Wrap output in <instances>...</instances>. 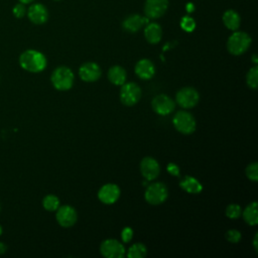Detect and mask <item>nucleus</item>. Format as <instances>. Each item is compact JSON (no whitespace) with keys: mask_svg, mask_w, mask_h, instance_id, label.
Instances as JSON below:
<instances>
[{"mask_svg":"<svg viewBox=\"0 0 258 258\" xmlns=\"http://www.w3.org/2000/svg\"><path fill=\"white\" fill-rule=\"evenodd\" d=\"M186 9H187V11H188V12H190L191 10H194V7H192V5H191L190 3H188V4H187V6H186Z\"/></svg>","mask_w":258,"mask_h":258,"instance_id":"35","label":"nucleus"},{"mask_svg":"<svg viewBox=\"0 0 258 258\" xmlns=\"http://www.w3.org/2000/svg\"><path fill=\"white\" fill-rule=\"evenodd\" d=\"M6 249H7V246H6L4 243L0 242V254L5 253V252H6Z\"/></svg>","mask_w":258,"mask_h":258,"instance_id":"33","label":"nucleus"},{"mask_svg":"<svg viewBox=\"0 0 258 258\" xmlns=\"http://www.w3.org/2000/svg\"><path fill=\"white\" fill-rule=\"evenodd\" d=\"M257 237H258V233L255 234L254 239H253V246H254V249H255L256 252H257V249H258V247H257Z\"/></svg>","mask_w":258,"mask_h":258,"instance_id":"34","label":"nucleus"},{"mask_svg":"<svg viewBox=\"0 0 258 258\" xmlns=\"http://www.w3.org/2000/svg\"><path fill=\"white\" fill-rule=\"evenodd\" d=\"M27 16L32 23L42 24L47 20L48 13L46 8L43 5L39 3H35L29 6L27 11Z\"/></svg>","mask_w":258,"mask_h":258,"instance_id":"15","label":"nucleus"},{"mask_svg":"<svg viewBox=\"0 0 258 258\" xmlns=\"http://www.w3.org/2000/svg\"><path fill=\"white\" fill-rule=\"evenodd\" d=\"M141 98V89L135 83H124L120 90V101L125 106H134Z\"/></svg>","mask_w":258,"mask_h":258,"instance_id":"6","label":"nucleus"},{"mask_svg":"<svg viewBox=\"0 0 258 258\" xmlns=\"http://www.w3.org/2000/svg\"><path fill=\"white\" fill-rule=\"evenodd\" d=\"M140 171L142 176L147 180L155 179L160 172V166L156 159L147 156L144 157L140 162Z\"/></svg>","mask_w":258,"mask_h":258,"instance_id":"11","label":"nucleus"},{"mask_svg":"<svg viewBox=\"0 0 258 258\" xmlns=\"http://www.w3.org/2000/svg\"><path fill=\"white\" fill-rule=\"evenodd\" d=\"M42 206L46 211L53 212L59 207V200L54 195H47L42 200Z\"/></svg>","mask_w":258,"mask_h":258,"instance_id":"24","label":"nucleus"},{"mask_svg":"<svg viewBox=\"0 0 258 258\" xmlns=\"http://www.w3.org/2000/svg\"><path fill=\"white\" fill-rule=\"evenodd\" d=\"M244 221L250 225L255 226L258 223V212H257V202H252L249 204L242 213Z\"/></svg>","mask_w":258,"mask_h":258,"instance_id":"22","label":"nucleus"},{"mask_svg":"<svg viewBox=\"0 0 258 258\" xmlns=\"http://www.w3.org/2000/svg\"><path fill=\"white\" fill-rule=\"evenodd\" d=\"M57 223L63 228H70L75 225L78 219V214L76 210L71 206L58 207L55 215Z\"/></svg>","mask_w":258,"mask_h":258,"instance_id":"9","label":"nucleus"},{"mask_svg":"<svg viewBox=\"0 0 258 258\" xmlns=\"http://www.w3.org/2000/svg\"><path fill=\"white\" fill-rule=\"evenodd\" d=\"M174 128L182 134H191L196 130V120L194 116L185 111H178L172 118Z\"/></svg>","mask_w":258,"mask_h":258,"instance_id":"5","label":"nucleus"},{"mask_svg":"<svg viewBox=\"0 0 258 258\" xmlns=\"http://www.w3.org/2000/svg\"><path fill=\"white\" fill-rule=\"evenodd\" d=\"M19 63L27 72L39 73L45 69L46 58L40 51L27 49L20 54Z\"/></svg>","mask_w":258,"mask_h":258,"instance_id":"1","label":"nucleus"},{"mask_svg":"<svg viewBox=\"0 0 258 258\" xmlns=\"http://www.w3.org/2000/svg\"><path fill=\"white\" fill-rule=\"evenodd\" d=\"M251 44V37L243 31H236L230 35L227 41V49L231 54L240 55L244 53Z\"/></svg>","mask_w":258,"mask_h":258,"instance_id":"3","label":"nucleus"},{"mask_svg":"<svg viewBox=\"0 0 258 258\" xmlns=\"http://www.w3.org/2000/svg\"><path fill=\"white\" fill-rule=\"evenodd\" d=\"M2 234V228H1V226H0V235Z\"/></svg>","mask_w":258,"mask_h":258,"instance_id":"38","label":"nucleus"},{"mask_svg":"<svg viewBox=\"0 0 258 258\" xmlns=\"http://www.w3.org/2000/svg\"><path fill=\"white\" fill-rule=\"evenodd\" d=\"M167 171L171 174V175H174V176H179V167L175 164V163H168L167 164V167H166Z\"/></svg>","mask_w":258,"mask_h":258,"instance_id":"32","label":"nucleus"},{"mask_svg":"<svg viewBox=\"0 0 258 258\" xmlns=\"http://www.w3.org/2000/svg\"><path fill=\"white\" fill-rule=\"evenodd\" d=\"M74 74L71 69L67 67L56 68L50 77V81L54 89L58 91H68L73 87Z\"/></svg>","mask_w":258,"mask_h":258,"instance_id":"2","label":"nucleus"},{"mask_svg":"<svg viewBox=\"0 0 258 258\" xmlns=\"http://www.w3.org/2000/svg\"><path fill=\"white\" fill-rule=\"evenodd\" d=\"M246 175L247 177L252 180V181H257L258 180V163L257 162H253L250 163L247 167H246Z\"/></svg>","mask_w":258,"mask_h":258,"instance_id":"27","label":"nucleus"},{"mask_svg":"<svg viewBox=\"0 0 258 258\" xmlns=\"http://www.w3.org/2000/svg\"><path fill=\"white\" fill-rule=\"evenodd\" d=\"M12 12H13V14H14L15 17H17V18H22V17L25 15V13H26L25 5H24L23 3H20V2H19L18 4H16V5L13 7Z\"/></svg>","mask_w":258,"mask_h":258,"instance_id":"30","label":"nucleus"},{"mask_svg":"<svg viewBox=\"0 0 258 258\" xmlns=\"http://www.w3.org/2000/svg\"><path fill=\"white\" fill-rule=\"evenodd\" d=\"M223 22L225 26L230 30H237L240 26V16L234 10H227L223 14Z\"/></svg>","mask_w":258,"mask_h":258,"instance_id":"21","label":"nucleus"},{"mask_svg":"<svg viewBox=\"0 0 258 258\" xmlns=\"http://www.w3.org/2000/svg\"><path fill=\"white\" fill-rule=\"evenodd\" d=\"M179 186L188 194H199L203 190L202 183L194 176L185 175L179 181Z\"/></svg>","mask_w":258,"mask_h":258,"instance_id":"18","label":"nucleus"},{"mask_svg":"<svg viewBox=\"0 0 258 258\" xmlns=\"http://www.w3.org/2000/svg\"><path fill=\"white\" fill-rule=\"evenodd\" d=\"M135 74L138 78L142 80H149L151 79L155 74V68L151 60L147 58L140 59L135 64Z\"/></svg>","mask_w":258,"mask_h":258,"instance_id":"16","label":"nucleus"},{"mask_svg":"<svg viewBox=\"0 0 258 258\" xmlns=\"http://www.w3.org/2000/svg\"><path fill=\"white\" fill-rule=\"evenodd\" d=\"M101 75H102L101 68L96 62H92V61L85 62L79 69L80 78L87 83L96 82L97 80L100 79Z\"/></svg>","mask_w":258,"mask_h":258,"instance_id":"13","label":"nucleus"},{"mask_svg":"<svg viewBox=\"0 0 258 258\" xmlns=\"http://www.w3.org/2000/svg\"><path fill=\"white\" fill-rule=\"evenodd\" d=\"M176 103L184 109L194 108L200 100V95L198 91L191 87L181 88L175 95Z\"/></svg>","mask_w":258,"mask_h":258,"instance_id":"7","label":"nucleus"},{"mask_svg":"<svg viewBox=\"0 0 258 258\" xmlns=\"http://www.w3.org/2000/svg\"><path fill=\"white\" fill-rule=\"evenodd\" d=\"M120 197V188L115 183H106L98 191V199L105 205H112Z\"/></svg>","mask_w":258,"mask_h":258,"instance_id":"14","label":"nucleus"},{"mask_svg":"<svg viewBox=\"0 0 258 258\" xmlns=\"http://www.w3.org/2000/svg\"><path fill=\"white\" fill-rule=\"evenodd\" d=\"M168 6V0H146L144 13L147 18H159L162 16Z\"/></svg>","mask_w":258,"mask_h":258,"instance_id":"12","label":"nucleus"},{"mask_svg":"<svg viewBox=\"0 0 258 258\" xmlns=\"http://www.w3.org/2000/svg\"><path fill=\"white\" fill-rule=\"evenodd\" d=\"M180 27L187 32H191L196 28L195 20L189 16H184L180 20Z\"/></svg>","mask_w":258,"mask_h":258,"instance_id":"28","label":"nucleus"},{"mask_svg":"<svg viewBox=\"0 0 258 258\" xmlns=\"http://www.w3.org/2000/svg\"><path fill=\"white\" fill-rule=\"evenodd\" d=\"M167 197H168L167 187L162 182H153L149 184L146 187L145 194H144L145 201L148 204L153 206L162 204L163 202H165Z\"/></svg>","mask_w":258,"mask_h":258,"instance_id":"4","label":"nucleus"},{"mask_svg":"<svg viewBox=\"0 0 258 258\" xmlns=\"http://www.w3.org/2000/svg\"><path fill=\"white\" fill-rule=\"evenodd\" d=\"M246 83L249 88L255 90L258 86V67L254 66L251 68L246 75Z\"/></svg>","mask_w":258,"mask_h":258,"instance_id":"25","label":"nucleus"},{"mask_svg":"<svg viewBox=\"0 0 258 258\" xmlns=\"http://www.w3.org/2000/svg\"><path fill=\"white\" fill-rule=\"evenodd\" d=\"M100 252L106 258H122L125 255V248L118 240L107 239L101 243Z\"/></svg>","mask_w":258,"mask_h":258,"instance_id":"8","label":"nucleus"},{"mask_svg":"<svg viewBox=\"0 0 258 258\" xmlns=\"http://www.w3.org/2000/svg\"><path fill=\"white\" fill-rule=\"evenodd\" d=\"M133 237V230L129 227H125L121 232V238L124 243H129Z\"/></svg>","mask_w":258,"mask_h":258,"instance_id":"31","label":"nucleus"},{"mask_svg":"<svg viewBox=\"0 0 258 258\" xmlns=\"http://www.w3.org/2000/svg\"><path fill=\"white\" fill-rule=\"evenodd\" d=\"M225 214L229 219H238L242 215V209L237 204H231L226 208Z\"/></svg>","mask_w":258,"mask_h":258,"instance_id":"26","label":"nucleus"},{"mask_svg":"<svg viewBox=\"0 0 258 258\" xmlns=\"http://www.w3.org/2000/svg\"><path fill=\"white\" fill-rule=\"evenodd\" d=\"M33 0H19V2L20 3H23V4H28V3H30V2H32Z\"/></svg>","mask_w":258,"mask_h":258,"instance_id":"36","label":"nucleus"},{"mask_svg":"<svg viewBox=\"0 0 258 258\" xmlns=\"http://www.w3.org/2000/svg\"><path fill=\"white\" fill-rule=\"evenodd\" d=\"M226 239L230 242V243H238L241 240V233L238 230L232 229L226 232Z\"/></svg>","mask_w":258,"mask_h":258,"instance_id":"29","label":"nucleus"},{"mask_svg":"<svg viewBox=\"0 0 258 258\" xmlns=\"http://www.w3.org/2000/svg\"><path fill=\"white\" fill-rule=\"evenodd\" d=\"M126 71L120 66H113L108 71V80L115 86H121L126 81Z\"/></svg>","mask_w":258,"mask_h":258,"instance_id":"20","label":"nucleus"},{"mask_svg":"<svg viewBox=\"0 0 258 258\" xmlns=\"http://www.w3.org/2000/svg\"><path fill=\"white\" fill-rule=\"evenodd\" d=\"M151 106L155 113H157L158 115L165 116L174 110L175 104L168 96L164 94H160L153 98L151 102Z\"/></svg>","mask_w":258,"mask_h":258,"instance_id":"10","label":"nucleus"},{"mask_svg":"<svg viewBox=\"0 0 258 258\" xmlns=\"http://www.w3.org/2000/svg\"><path fill=\"white\" fill-rule=\"evenodd\" d=\"M147 249L146 246L142 243H135L133 244L127 252V256L129 258H143L146 256Z\"/></svg>","mask_w":258,"mask_h":258,"instance_id":"23","label":"nucleus"},{"mask_svg":"<svg viewBox=\"0 0 258 258\" xmlns=\"http://www.w3.org/2000/svg\"><path fill=\"white\" fill-rule=\"evenodd\" d=\"M146 22H147V18H144V17H142L139 14H133V15H130V16L126 17L123 20L122 26L128 32H136Z\"/></svg>","mask_w":258,"mask_h":258,"instance_id":"17","label":"nucleus"},{"mask_svg":"<svg viewBox=\"0 0 258 258\" xmlns=\"http://www.w3.org/2000/svg\"><path fill=\"white\" fill-rule=\"evenodd\" d=\"M252 60H253L255 63H257V62H258V60H257V55H256V54H253V56H252Z\"/></svg>","mask_w":258,"mask_h":258,"instance_id":"37","label":"nucleus"},{"mask_svg":"<svg viewBox=\"0 0 258 258\" xmlns=\"http://www.w3.org/2000/svg\"><path fill=\"white\" fill-rule=\"evenodd\" d=\"M144 36L149 43H158L162 36V30L157 23H148L144 29Z\"/></svg>","mask_w":258,"mask_h":258,"instance_id":"19","label":"nucleus"}]
</instances>
